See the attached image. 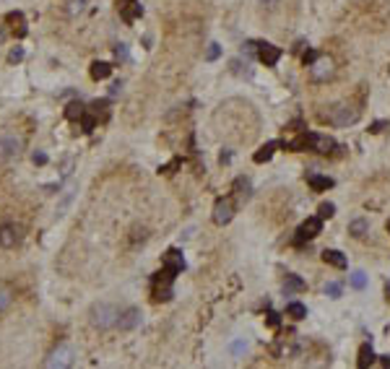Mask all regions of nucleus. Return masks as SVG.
<instances>
[{
  "label": "nucleus",
  "mask_w": 390,
  "mask_h": 369,
  "mask_svg": "<svg viewBox=\"0 0 390 369\" xmlns=\"http://www.w3.org/2000/svg\"><path fill=\"white\" fill-rule=\"evenodd\" d=\"M387 299H390V286H387Z\"/></svg>",
  "instance_id": "nucleus-45"
},
{
  "label": "nucleus",
  "mask_w": 390,
  "mask_h": 369,
  "mask_svg": "<svg viewBox=\"0 0 390 369\" xmlns=\"http://www.w3.org/2000/svg\"><path fill=\"white\" fill-rule=\"evenodd\" d=\"M11 299H13L11 289H8V286H3V283H0V312H6V309L11 307Z\"/></svg>",
  "instance_id": "nucleus-25"
},
{
  "label": "nucleus",
  "mask_w": 390,
  "mask_h": 369,
  "mask_svg": "<svg viewBox=\"0 0 390 369\" xmlns=\"http://www.w3.org/2000/svg\"><path fill=\"white\" fill-rule=\"evenodd\" d=\"M281 3H284V0H260V8H263L265 13H273V11L281 8Z\"/></svg>",
  "instance_id": "nucleus-30"
},
{
  "label": "nucleus",
  "mask_w": 390,
  "mask_h": 369,
  "mask_svg": "<svg viewBox=\"0 0 390 369\" xmlns=\"http://www.w3.org/2000/svg\"><path fill=\"white\" fill-rule=\"evenodd\" d=\"M120 13H123V18H125L128 24H133L135 18H141L143 8H141V3H133V0H125V3H120Z\"/></svg>",
  "instance_id": "nucleus-12"
},
{
  "label": "nucleus",
  "mask_w": 390,
  "mask_h": 369,
  "mask_svg": "<svg viewBox=\"0 0 390 369\" xmlns=\"http://www.w3.org/2000/svg\"><path fill=\"white\" fill-rule=\"evenodd\" d=\"M21 148H24V141L13 133H6L0 135V161H11V159H18L21 156Z\"/></svg>",
  "instance_id": "nucleus-5"
},
{
  "label": "nucleus",
  "mask_w": 390,
  "mask_h": 369,
  "mask_svg": "<svg viewBox=\"0 0 390 369\" xmlns=\"http://www.w3.org/2000/svg\"><path fill=\"white\" fill-rule=\"evenodd\" d=\"M231 216H234V203H231V198H219L216 206H213V224L224 226V224L231 221Z\"/></svg>",
  "instance_id": "nucleus-7"
},
{
  "label": "nucleus",
  "mask_w": 390,
  "mask_h": 369,
  "mask_svg": "<svg viewBox=\"0 0 390 369\" xmlns=\"http://www.w3.org/2000/svg\"><path fill=\"white\" fill-rule=\"evenodd\" d=\"M333 213H336L333 203H320V208H318V216H320V219H330Z\"/></svg>",
  "instance_id": "nucleus-31"
},
{
  "label": "nucleus",
  "mask_w": 390,
  "mask_h": 369,
  "mask_svg": "<svg viewBox=\"0 0 390 369\" xmlns=\"http://www.w3.org/2000/svg\"><path fill=\"white\" fill-rule=\"evenodd\" d=\"M234 190H237L240 198H250V180H247V177H240L237 182H234Z\"/></svg>",
  "instance_id": "nucleus-26"
},
{
  "label": "nucleus",
  "mask_w": 390,
  "mask_h": 369,
  "mask_svg": "<svg viewBox=\"0 0 390 369\" xmlns=\"http://www.w3.org/2000/svg\"><path fill=\"white\" fill-rule=\"evenodd\" d=\"M141 320H143L141 309L138 307H128V309H123L120 315H117V325L114 327H120V331H135V327L141 325Z\"/></svg>",
  "instance_id": "nucleus-6"
},
{
  "label": "nucleus",
  "mask_w": 390,
  "mask_h": 369,
  "mask_svg": "<svg viewBox=\"0 0 390 369\" xmlns=\"http://www.w3.org/2000/svg\"><path fill=\"white\" fill-rule=\"evenodd\" d=\"M21 242V229L13 226V224H3L0 226V247L3 250H11Z\"/></svg>",
  "instance_id": "nucleus-9"
},
{
  "label": "nucleus",
  "mask_w": 390,
  "mask_h": 369,
  "mask_svg": "<svg viewBox=\"0 0 390 369\" xmlns=\"http://www.w3.org/2000/svg\"><path fill=\"white\" fill-rule=\"evenodd\" d=\"M6 21L11 24V31H13L18 39H24V36H26V31H29V29H26V21H24V13H21V11H11V13L6 16Z\"/></svg>",
  "instance_id": "nucleus-11"
},
{
  "label": "nucleus",
  "mask_w": 390,
  "mask_h": 369,
  "mask_svg": "<svg viewBox=\"0 0 390 369\" xmlns=\"http://www.w3.org/2000/svg\"><path fill=\"white\" fill-rule=\"evenodd\" d=\"M96 122H99V120H96L94 114H84V117H81V130H84V133H91V130L96 128Z\"/></svg>",
  "instance_id": "nucleus-28"
},
{
  "label": "nucleus",
  "mask_w": 390,
  "mask_h": 369,
  "mask_svg": "<svg viewBox=\"0 0 390 369\" xmlns=\"http://www.w3.org/2000/svg\"><path fill=\"white\" fill-rule=\"evenodd\" d=\"M245 348H247V346H245V343H242V341H240V343H234V354H242V351H245Z\"/></svg>",
  "instance_id": "nucleus-43"
},
{
  "label": "nucleus",
  "mask_w": 390,
  "mask_h": 369,
  "mask_svg": "<svg viewBox=\"0 0 390 369\" xmlns=\"http://www.w3.org/2000/svg\"><path fill=\"white\" fill-rule=\"evenodd\" d=\"M6 34H8V31H6V21H0V45L6 42Z\"/></svg>",
  "instance_id": "nucleus-41"
},
{
  "label": "nucleus",
  "mask_w": 390,
  "mask_h": 369,
  "mask_svg": "<svg viewBox=\"0 0 390 369\" xmlns=\"http://www.w3.org/2000/svg\"><path fill=\"white\" fill-rule=\"evenodd\" d=\"M387 231H390V221H387Z\"/></svg>",
  "instance_id": "nucleus-46"
},
{
  "label": "nucleus",
  "mask_w": 390,
  "mask_h": 369,
  "mask_svg": "<svg viewBox=\"0 0 390 369\" xmlns=\"http://www.w3.org/2000/svg\"><path fill=\"white\" fill-rule=\"evenodd\" d=\"M320 120H328L336 128H348V125H354V122L359 120V107H354V104H333L328 112L320 114Z\"/></svg>",
  "instance_id": "nucleus-1"
},
{
  "label": "nucleus",
  "mask_w": 390,
  "mask_h": 369,
  "mask_svg": "<svg viewBox=\"0 0 390 369\" xmlns=\"http://www.w3.org/2000/svg\"><path fill=\"white\" fill-rule=\"evenodd\" d=\"M276 148H279V141H268L260 151H255V156H252V159H255L258 164H263V161H268V159L273 156V151H276Z\"/></svg>",
  "instance_id": "nucleus-19"
},
{
  "label": "nucleus",
  "mask_w": 390,
  "mask_h": 369,
  "mask_svg": "<svg viewBox=\"0 0 390 369\" xmlns=\"http://www.w3.org/2000/svg\"><path fill=\"white\" fill-rule=\"evenodd\" d=\"M117 315H120V309H117L114 304H109V302H99V304H94V307H91L89 320H91V325H94V327H99V331H109V327H114V325H117Z\"/></svg>",
  "instance_id": "nucleus-2"
},
{
  "label": "nucleus",
  "mask_w": 390,
  "mask_h": 369,
  "mask_svg": "<svg viewBox=\"0 0 390 369\" xmlns=\"http://www.w3.org/2000/svg\"><path fill=\"white\" fill-rule=\"evenodd\" d=\"M380 361H382V364H385V366H390V354H387V356H382V359H380Z\"/></svg>",
  "instance_id": "nucleus-44"
},
{
  "label": "nucleus",
  "mask_w": 390,
  "mask_h": 369,
  "mask_svg": "<svg viewBox=\"0 0 390 369\" xmlns=\"http://www.w3.org/2000/svg\"><path fill=\"white\" fill-rule=\"evenodd\" d=\"M112 94H120L123 91V84H120V81H117V84H112V89H109Z\"/></svg>",
  "instance_id": "nucleus-42"
},
{
  "label": "nucleus",
  "mask_w": 390,
  "mask_h": 369,
  "mask_svg": "<svg viewBox=\"0 0 390 369\" xmlns=\"http://www.w3.org/2000/svg\"><path fill=\"white\" fill-rule=\"evenodd\" d=\"M91 114L104 122V120L109 117V102H104V99H102V102H94V104H91Z\"/></svg>",
  "instance_id": "nucleus-22"
},
{
  "label": "nucleus",
  "mask_w": 390,
  "mask_h": 369,
  "mask_svg": "<svg viewBox=\"0 0 390 369\" xmlns=\"http://www.w3.org/2000/svg\"><path fill=\"white\" fill-rule=\"evenodd\" d=\"M86 114V107L81 104V102H70L68 107H65V117L68 120H81Z\"/></svg>",
  "instance_id": "nucleus-21"
},
{
  "label": "nucleus",
  "mask_w": 390,
  "mask_h": 369,
  "mask_svg": "<svg viewBox=\"0 0 390 369\" xmlns=\"http://www.w3.org/2000/svg\"><path fill=\"white\" fill-rule=\"evenodd\" d=\"M114 57H117V60H125V57H128L125 45H117V47H114Z\"/></svg>",
  "instance_id": "nucleus-36"
},
{
  "label": "nucleus",
  "mask_w": 390,
  "mask_h": 369,
  "mask_svg": "<svg viewBox=\"0 0 390 369\" xmlns=\"http://www.w3.org/2000/svg\"><path fill=\"white\" fill-rule=\"evenodd\" d=\"M84 11H86V0H70V3H68V13L70 16H78Z\"/></svg>",
  "instance_id": "nucleus-27"
},
{
  "label": "nucleus",
  "mask_w": 390,
  "mask_h": 369,
  "mask_svg": "<svg viewBox=\"0 0 390 369\" xmlns=\"http://www.w3.org/2000/svg\"><path fill=\"white\" fill-rule=\"evenodd\" d=\"M286 315H291L294 320H302V317H307V307H304L302 302H291V304L286 307Z\"/></svg>",
  "instance_id": "nucleus-24"
},
{
  "label": "nucleus",
  "mask_w": 390,
  "mask_h": 369,
  "mask_svg": "<svg viewBox=\"0 0 390 369\" xmlns=\"http://www.w3.org/2000/svg\"><path fill=\"white\" fill-rule=\"evenodd\" d=\"M268 325H270V327L279 325V315H276V312H268Z\"/></svg>",
  "instance_id": "nucleus-39"
},
{
  "label": "nucleus",
  "mask_w": 390,
  "mask_h": 369,
  "mask_svg": "<svg viewBox=\"0 0 390 369\" xmlns=\"http://www.w3.org/2000/svg\"><path fill=\"white\" fill-rule=\"evenodd\" d=\"M31 161H34V164H39V167H45V164H47V153H45V151H34Z\"/></svg>",
  "instance_id": "nucleus-34"
},
{
  "label": "nucleus",
  "mask_w": 390,
  "mask_h": 369,
  "mask_svg": "<svg viewBox=\"0 0 390 369\" xmlns=\"http://www.w3.org/2000/svg\"><path fill=\"white\" fill-rule=\"evenodd\" d=\"M320 229H323V219L320 216H312V219H307L299 229H297V242H304V239H315L318 234H320Z\"/></svg>",
  "instance_id": "nucleus-8"
},
{
  "label": "nucleus",
  "mask_w": 390,
  "mask_h": 369,
  "mask_svg": "<svg viewBox=\"0 0 390 369\" xmlns=\"http://www.w3.org/2000/svg\"><path fill=\"white\" fill-rule=\"evenodd\" d=\"M21 60H24V50H21V47H16V50L8 52V65H16V63H21Z\"/></svg>",
  "instance_id": "nucleus-33"
},
{
  "label": "nucleus",
  "mask_w": 390,
  "mask_h": 369,
  "mask_svg": "<svg viewBox=\"0 0 390 369\" xmlns=\"http://www.w3.org/2000/svg\"><path fill=\"white\" fill-rule=\"evenodd\" d=\"M307 182H309V187L315 190V192H323V190L333 187V180H330V177H320V174H309Z\"/></svg>",
  "instance_id": "nucleus-16"
},
{
  "label": "nucleus",
  "mask_w": 390,
  "mask_h": 369,
  "mask_svg": "<svg viewBox=\"0 0 390 369\" xmlns=\"http://www.w3.org/2000/svg\"><path fill=\"white\" fill-rule=\"evenodd\" d=\"M302 289H304V281L297 278V276H291V273H286V278H284V292H286V294H297V292H302Z\"/></svg>",
  "instance_id": "nucleus-20"
},
{
  "label": "nucleus",
  "mask_w": 390,
  "mask_h": 369,
  "mask_svg": "<svg viewBox=\"0 0 390 369\" xmlns=\"http://www.w3.org/2000/svg\"><path fill=\"white\" fill-rule=\"evenodd\" d=\"M333 75H336V65H333L330 57H318L309 65V78L315 81V84H325V81H330Z\"/></svg>",
  "instance_id": "nucleus-4"
},
{
  "label": "nucleus",
  "mask_w": 390,
  "mask_h": 369,
  "mask_svg": "<svg viewBox=\"0 0 390 369\" xmlns=\"http://www.w3.org/2000/svg\"><path fill=\"white\" fill-rule=\"evenodd\" d=\"M153 299L156 302H169L172 299V283H153Z\"/></svg>",
  "instance_id": "nucleus-18"
},
{
  "label": "nucleus",
  "mask_w": 390,
  "mask_h": 369,
  "mask_svg": "<svg viewBox=\"0 0 390 369\" xmlns=\"http://www.w3.org/2000/svg\"><path fill=\"white\" fill-rule=\"evenodd\" d=\"M70 169H73V159H65V161H63V172H60V177H68Z\"/></svg>",
  "instance_id": "nucleus-38"
},
{
  "label": "nucleus",
  "mask_w": 390,
  "mask_h": 369,
  "mask_svg": "<svg viewBox=\"0 0 390 369\" xmlns=\"http://www.w3.org/2000/svg\"><path fill=\"white\" fill-rule=\"evenodd\" d=\"M73 361H75V351H73V346L60 343L57 348H52V351H50V356L45 359V366H50V369H68V366H73Z\"/></svg>",
  "instance_id": "nucleus-3"
},
{
  "label": "nucleus",
  "mask_w": 390,
  "mask_h": 369,
  "mask_svg": "<svg viewBox=\"0 0 390 369\" xmlns=\"http://www.w3.org/2000/svg\"><path fill=\"white\" fill-rule=\"evenodd\" d=\"M382 128H385V120H380V122H375V125L369 128V133H380Z\"/></svg>",
  "instance_id": "nucleus-40"
},
{
  "label": "nucleus",
  "mask_w": 390,
  "mask_h": 369,
  "mask_svg": "<svg viewBox=\"0 0 390 369\" xmlns=\"http://www.w3.org/2000/svg\"><path fill=\"white\" fill-rule=\"evenodd\" d=\"M219 52H221V50H219V45H211V47H208V52H206V60H216V57H219Z\"/></svg>",
  "instance_id": "nucleus-37"
},
{
  "label": "nucleus",
  "mask_w": 390,
  "mask_h": 369,
  "mask_svg": "<svg viewBox=\"0 0 390 369\" xmlns=\"http://www.w3.org/2000/svg\"><path fill=\"white\" fill-rule=\"evenodd\" d=\"M341 289H343V286H341V283H336V281H330V283L325 286V294H328L330 299H338V297H341Z\"/></svg>",
  "instance_id": "nucleus-32"
},
{
  "label": "nucleus",
  "mask_w": 390,
  "mask_h": 369,
  "mask_svg": "<svg viewBox=\"0 0 390 369\" xmlns=\"http://www.w3.org/2000/svg\"><path fill=\"white\" fill-rule=\"evenodd\" d=\"M323 260H325L328 265H333V268H346V255L338 253V250H325V253H323Z\"/></svg>",
  "instance_id": "nucleus-17"
},
{
  "label": "nucleus",
  "mask_w": 390,
  "mask_h": 369,
  "mask_svg": "<svg viewBox=\"0 0 390 369\" xmlns=\"http://www.w3.org/2000/svg\"><path fill=\"white\" fill-rule=\"evenodd\" d=\"M89 73H91V78H94V81H104V78H109V73H112V65H109V63H102V60H96V63H91Z\"/></svg>",
  "instance_id": "nucleus-15"
},
{
  "label": "nucleus",
  "mask_w": 390,
  "mask_h": 369,
  "mask_svg": "<svg viewBox=\"0 0 390 369\" xmlns=\"http://www.w3.org/2000/svg\"><path fill=\"white\" fill-rule=\"evenodd\" d=\"M351 286H354V289H364V286H367V276L362 270L351 273Z\"/></svg>",
  "instance_id": "nucleus-29"
},
{
  "label": "nucleus",
  "mask_w": 390,
  "mask_h": 369,
  "mask_svg": "<svg viewBox=\"0 0 390 369\" xmlns=\"http://www.w3.org/2000/svg\"><path fill=\"white\" fill-rule=\"evenodd\" d=\"M164 265H167V268H172L174 273H182V268H185V258H182V253H180V250H169V253L164 255Z\"/></svg>",
  "instance_id": "nucleus-13"
},
{
  "label": "nucleus",
  "mask_w": 390,
  "mask_h": 369,
  "mask_svg": "<svg viewBox=\"0 0 390 369\" xmlns=\"http://www.w3.org/2000/svg\"><path fill=\"white\" fill-rule=\"evenodd\" d=\"M372 361H375V351H372V346H367V343H364V346L359 348V366H362V369H367Z\"/></svg>",
  "instance_id": "nucleus-23"
},
{
  "label": "nucleus",
  "mask_w": 390,
  "mask_h": 369,
  "mask_svg": "<svg viewBox=\"0 0 390 369\" xmlns=\"http://www.w3.org/2000/svg\"><path fill=\"white\" fill-rule=\"evenodd\" d=\"M258 60L263 63V65H268V68H273L279 60H281V50L279 47H273V45H258Z\"/></svg>",
  "instance_id": "nucleus-10"
},
{
  "label": "nucleus",
  "mask_w": 390,
  "mask_h": 369,
  "mask_svg": "<svg viewBox=\"0 0 390 369\" xmlns=\"http://www.w3.org/2000/svg\"><path fill=\"white\" fill-rule=\"evenodd\" d=\"M367 231H369V221H367V219H354V221L348 224V234L357 237V239H364Z\"/></svg>",
  "instance_id": "nucleus-14"
},
{
  "label": "nucleus",
  "mask_w": 390,
  "mask_h": 369,
  "mask_svg": "<svg viewBox=\"0 0 390 369\" xmlns=\"http://www.w3.org/2000/svg\"><path fill=\"white\" fill-rule=\"evenodd\" d=\"M318 57H320V55H318L315 50H307V52L302 55V60H304V65H312V63H315Z\"/></svg>",
  "instance_id": "nucleus-35"
}]
</instances>
